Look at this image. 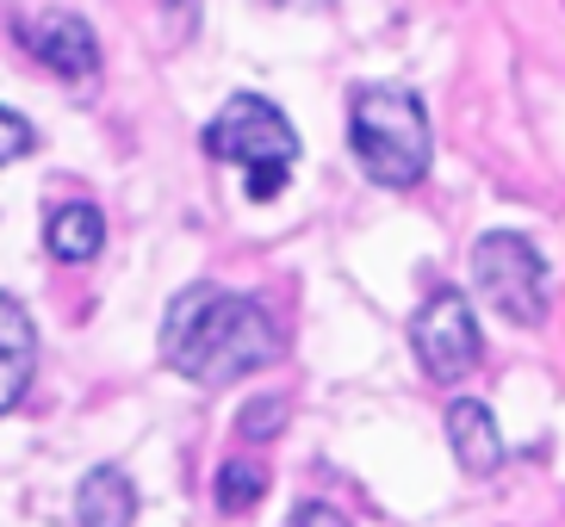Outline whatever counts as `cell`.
<instances>
[{"instance_id": "12", "label": "cell", "mask_w": 565, "mask_h": 527, "mask_svg": "<svg viewBox=\"0 0 565 527\" xmlns=\"http://www.w3.org/2000/svg\"><path fill=\"white\" fill-rule=\"evenodd\" d=\"M280 416H286V397H249L243 404V416H236V429H243V441H274L280 434Z\"/></svg>"}, {"instance_id": "5", "label": "cell", "mask_w": 565, "mask_h": 527, "mask_svg": "<svg viewBox=\"0 0 565 527\" xmlns=\"http://www.w3.org/2000/svg\"><path fill=\"white\" fill-rule=\"evenodd\" d=\"M411 347H416V361H423L429 379H441V385L466 379V373L479 366V354H484L479 316H472L466 292L441 286V292L423 298V311L411 316Z\"/></svg>"}, {"instance_id": "4", "label": "cell", "mask_w": 565, "mask_h": 527, "mask_svg": "<svg viewBox=\"0 0 565 527\" xmlns=\"http://www.w3.org/2000/svg\"><path fill=\"white\" fill-rule=\"evenodd\" d=\"M472 286L503 323L541 330L547 323V261L522 230H484L472 243Z\"/></svg>"}, {"instance_id": "11", "label": "cell", "mask_w": 565, "mask_h": 527, "mask_svg": "<svg viewBox=\"0 0 565 527\" xmlns=\"http://www.w3.org/2000/svg\"><path fill=\"white\" fill-rule=\"evenodd\" d=\"M262 496H267V472L255 460H231L224 472H217V509H224V515L255 509Z\"/></svg>"}, {"instance_id": "7", "label": "cell", "mask_w": 565, "mask_h": 527, "mask_svg": "<svg viewBox=\"0 0 565 527\" xmlns=\"http://www.w3.org/2000/svg\"><path fill=\"white\" fill-rule=\"evenodd\" d=\"M448 441H454V460H460L466 478H491L503 465L498 416H491V404H479V397H454L448 404Z\"/></svg>"}, {"instance_id": "8", "label": "cell", "mask_w": 565, "mask_h": 527, "mask_svg": "<svg viewBox=\"0 0 565 527\" xmlns=\"http://www.w3.org/2000/svg\"><path fill=\"white\" fill-rule=\"evenodd\" d=\"M32 373H38V330L25 304L0 292V416L32 391Z\"/></svg>"}, {"instance_id": "1", "label": "cell", "mask_w": 565, "mask_h": 527, "mask_svg": "<svg viewBox=\"0 0 565 527\" xmlns=\"http://www.w3.org/2000/svg\"><path fill=\"white\" fill-rule=\"evenodd\" d=\"M274 354H280L274 311L249 292H231V286H212V280L186 286L162 316V361L181 379L205 385V391L267 366Z\"/></svg>"}, {"instance_id": "13", "label": "cell", "mask_w": 565, "mask_h": 527, "mask_svg": "<svg viewBox=\"0 0 565 527\" xmlns=\"http://www.w3.org/2000/svg\"><path fill=\"white\" fill-rule=\"evenodd\" d=\"M32 149H38V125L25 112H13V106H0V168L32 155Z\"/></svg>"}, {"instance_id": "6", "label": "cell", "mask_w": 565, "mask_h": 527, "mask_svg": "<svg viewBox=\"0 0 565 527\" xmlns=\"http://www.w3.org/2000/svg\"><path fill=\"white\" fill-rule=\"evenodd\" d=\"M13 32H19V44L32 50L38 63H51L63 82L100 75V44H94V25H87L82 13H19Z\"/></svg>"}, {"instance_id": "14", "label": "cell", "mask_w": 565, "mask_h": 527, "mask_svg": "<svg viewBox=\"0 0 565 527\" xmlns=\"http://www.w3.org/2000/svg\"><path fill=\"white\" fill-rule=\"evenodd\" d=\"M286 527H349V515H342V509H330V503H299Z\"/></svg>"}, {"instance_id": "9", "label": "cell", "mask_w": 565, "mask_h": 527, "mask_svg": "<svg viewBox=\"0 0 565 527\" xmlns=\"http://www.w3.org/2000/svg\"><path fill=\"white\" fill-rule=\"evenodd\" d=\"M75 521L82 527H131L137 521V484L118 465H94L75 491Z\"/></svg>"}, {"instance_id": "3", "label": "cell", "mask_w": 565, "mask_h": 527, "mask_svg": "<svg viewBox=\"0 0 565 527\" xmlns=\"http://www.w3.org/2000/svg\"><path fill=\"white\" fill-rule=\"evenodd\" d=\"M205 155L217 162H236L243 168V193L255 205L267 198H280V186L292 181V168H299V131H292V118L262 94H231L224 99V112L205 125Z\"/></svg>"}, {"instance_id": "2", "label": "cell", "mask_w": 565, "mask_h": 527, "mask_svg": "<svg viewBox=\"0 0 565 527\" xmlns=\"http://www.w3.org/2000/svg\"><path fill=\"white\" fill-rule=\"evenodd\" d=\"M349 143H354V162L366 168V181L392 186H416L435 162V131H429V106L411 94V87H392V82H366L354 87L349 99Z\"/></svg>"}, {"instance_id": "10", "label": "cell", "mask_w": 565, "mask_h": 527, "mask_svg": "<svg viewBox=\"0 0 565 527\" xmlns=\"http://www.w3.org/2000/svg\"><path fill=\"white\" fill-rule=\"evenodd\" d=\"M106 243V217L94 212V205H56L51 224H44V248H51L56 261H94Z\"/></svg>"}]
</instances>
